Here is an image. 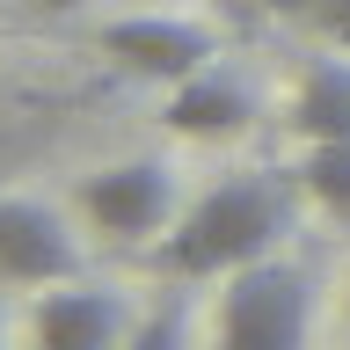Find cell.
Listing matches in <instances>:
<instances>
[{"mask_svg": "<svg viewBox=\"0 0 350 350\" xmlns=\"http://www.w3.org/2000/svg\"><path fill=\"white\" fill-rule=\"evenodd\" d=\"M284 234H292V183H284L278 168H248V175H226L219 190H204L190 212L161 234L153 270H168L175 284L234 278L248 262L278 256Z\"/></svg>", "mask_w": 350, "mask_h": 350, "instance_id": "obj_1", "label": "cell"}, {"mask_svg": "<svg viewBox=\"0 0 350 350\" xmlns=\"http://www.w3.org/2000/svg\"><path fill=\"white\" fill-rule=\"evenodd\" d=\"M306 321H314V284L299 262L262 256L226 278L219 292V350H306Z\"/></svg>", "mask_w": 350, "mask_h": 350, "instance_id": "obj_2", "label": "cell"}, {"mask_svg": "<svg viewBox=\"0 0 350 350\" xmlns=\"http://www.w3.org/2000/svg\"><path fill=\"white\" fill-rule=\"evenodd\" d=\"M95 51L117 59L124 73H139V81H161V88L219 66V37L190 15H124V22H109L95 37Z\"/></svg>", "mask_w": 350, "mask_h": 350, "instance_id": "obj_3", "label": "cell"}, {"mask_svg": "<svg viewBox=\"0 0 350 350\" xmlns=\"http://www.w3.org/2000/svg\"><path fill=\"white\" fill-rule=\"evenodd\" d=\"M81 212L109 241H146V234H168L183 219L175 212V175L161 161H117V168L81 175Z\"/></svg>", "mask_w": 350, "mask_h": 350, "instance_id": "obj_4", "label": "cell"}, {"mask_svg": "<svg viewBox=\"0 0 350 350\" xmlns=\"http://www.w3.org/2000/svg\"><path fill=\"white\" fill-rule=\"evenodd\" d=\"M81 270V241L44 197H0V284H73Z\"/></svg>", "mask_w": 350, "mask_h": 350, "instance_id": "obj_5", "label": "cell"}, {"mask_svg": "<svg viewBox=\"0 0 350 350\" xmlns=\"http://www.w3.org/2000/svg\"><path fill=\"white\" fill-rule=\"evenodd\" d=\"M161 124L183 131V139H241V131L256 124V88L241 81L234 66H204V73L168 88Z\"/></svg>", "mask_w": 350, "mask_h": 350, "instance_id": "obj_6", "label": "cell"}, {"mask_svg": "<svg viewBox=\"0 0 350 350\" xmlns=\"http://www.w3.org/2000/svg\"><path fill=\"white\" fill-rule=\"evenodd\" d=\"M29 336H37V350H124V299L73 278L66 292L37 299Z\"/></svg>", "mask_w": 350, "mask_h": 350, "instance_id": "obj_7", "label": "cell"}, {"mask_svg": "<svg viewBox=\"0 0 350 350\" xmlns=\"http://www.w3.org/2000/svg\"><path fill=\"white\" fill-rule=\"evenodd\" d=\"M292 131L306 146L321 139H350V59H314L299 95H292Z\"/></svg>", "mask_w": 350, "mask_h": 350, "instance_id": "obj_8", "label": "cell"}, {"mask_svg": "<svg viewBox=\"0 0 350 350\" xmlns=\"http://www.w3.org/2000/svg\"><path fill=\"white\" fill-rule=\"evenodd\" d=\"M299 190L314 197L336 226H350V139H321V146H306V161H299Z\"/></svg>", "mask_w": 350, "mask_h": 350, "instance_id": "obj_9", "label": "cell"}, {"mask_svg": "<svg viewBox=\"0 0 350 350\" xmlns=\"http://www.w3.org/2000/svg\"><path fill=\"white\" fill-rule=\"evenodd\" d=\"M183 343H190V306H183V299L153 306L146 321L124 336V350H183Z\"/></svg>", "mask_w": 350, "mask_h": 350, "instance_id": "obj_10", "label": "cell"}, {"mask_svg": "<svg viewBox=\"0 0 350 350\" xmlns=\"http://www.w3.org/2000/svg\"><path fill=\"white\" fill-rule=\"evenodd\" d=\"M299 22H314V29H321V37L336 44V51H350V0H314V8H306Z\"/></svg>", "mask_w": 350, "mask_h": 350, "instance_id": "obj_11", "label": "cell"}, {"mask_svg": "<svg viewBox=\"0 0 350 350\" xmlns=\"http://www.w3.org/2000/svg\"><path fill=\"white\" fill-rule=\"evenodd\" d=\"M256 8H278V15H306L314 0H256Z\"/></svg>", "mask_w": 350, "mask_h": 350, "instance_id": "obj_12", "label": "cell"}, {"mask_svg": "<svg viewBox=\"0 0 350 350\" xmlns=\"http://www.w3.org/2000/svg\"><path fill=\"white\" fill-rule=\"evenodd\" d=\"M37 8H51V15H73V8H88V0H37Z\"/></svg>", "mask_w": 350, "mask_h": 350, "instance_id": "obj_13", "label": "cell"}, {"mask_svg": "<svg viewBox=\"0 0 350 350\" xmlns=\"http://www.w3.org/2000/svg\"><path fill=\"white\" fill-rule=\"evenodd\" d=\"M0 343H8V321H0Z\"/></svg>", "mask_w": 350, "mask_h": 350, "instance_id": "obj_14", "label": "cell"}]
</instances>
